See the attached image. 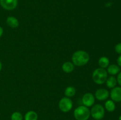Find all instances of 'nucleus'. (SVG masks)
<instances>
[{"mask_svg":"<svg viewBox=\"0 0 121 120\" xmlns=\"http://www.w3.org/2000/svg\"><path fill=\"white\" fill-rule=\"evenodd\" d=\"M25 120H37L38 115L35 111H30L25 115Z\"/></svg>","mask_w":121,"mask_h":120,"instance_id":"2eb2a0df","label":"nucleus"},{"mask_svg":"<svg viewBox=\"0 0 121 120\" xmlns=\"http://www.w3.org/2000/svg\"><path fill=\"white\" fill-rule=\"evenodd\" d=\"M117 82L121 86V72L118 73V76H117Z\"/></svg>","mask_w":121,"mask_h":120,"instance_id":"aec40b11","label":"nucleus"},{"mask_svg":"<svg viewBox=\"0 0 121 120\" xmlns=\"http://www.w3.org/2000/svg\"><path fill=\"white\" fill-rule=\"evenodd\" d=\"M91 115V111L88 107L80 105L77 107L74 111V116L77 120H87Z\"/></svg>","mask_w":121,"mask_h":120,"instance_id":"7ed1b4c3","label":"nucleus"},{"mask_svg":"<svg viewBox=\"0 0 121 120\" xmlns=\"http://www.w3.org/2000/svg\"><path fill=\"white\" fill-rule=\"evenodd\" d=\"M120 67L115 64H112L108 66V72L112 75H115L120 72Z\"/></svg>","mask_w":121,"mask_h":120,"instance_id":"9b49d317","label":"nucleus"},{"mask_svg":"<svg viewBox=\"0 0 121 120\" xmlns=\"http://www.w3.org/2000/svg\"><path fill=\"white\" fill-rule=\"evenodd\" d=\"M95 98L94 95L91 93H86L83 96L82 103L83 105L87 107H92L95 103Z\"/></svg>","mask_w":121,"mask_h":120,"instance_id":"0eeeda50","label":"nucleus"},{"mask_svg":"<svg viewBox=\"0 0 121 120\" xmlns=\"http://www.w3.org/2000/svg\"><path fill=\"white\" fill-rule=\"evenodd\" d=\"M74 64L70 62H65L62 65L63 71L66 73L72 72L74 70Z\"/></svg>","mask_w":121,"mask_h":120,"instance_id":"f8f14e48","label":"nucleus"},{"mask_svg":"<svg viewBox=\"0 0 121 120\" xmlns=\"http://www.w3.org/2000/svg\"><path fill=\"white\" fill-rule=\"evenodd\" d=\"M109 96V92L105 88H100L95 92V98L99 101H104Z\"/></svg>","mask_w":121,"mask_h":120,"instance_id":"1a4fd4ad","label":"nucleus"},{"mask_svg":"<svg viewBox=\"0 0 121 120\" xmlns=\"http://www.w3.org/2000/svg\"><path fill=\"white\" fill-rule=\"evenodd\" d=\"M98 64L102 68L105 69V68H107L109 65V60L108 58L106 57V56H102L99 58V61H98Z\"/></svg>","mask_w":121,"mask_h":120,"instance_id":"ddd939ff","label":"nucleus"},{"mask_svg":"<svg viewBox=\"0 0 121 120\" xmlns=\"http://www.w3.org/2000/svg\"><path fill=\"white\" fill-rule=\"evenodd\" d=\"M23 116L20 112H15L11 116V120H22Z\"/></svg>","mask_w":121,"mask_h":120,"instance_id":"a211bd4d","label":"nucleus"},{"mask_svg":"<svg viewBox=\"0 0 121 120\" xmlns=\"http://www.w3.org/2000/svg\"><path fill=\"white\" fill-rule=\"evenodd\" d=\"M59 107L63 112H68L73 107V102L69 97H63L59 101Z\"/></svg>","mask_w":121,"mask_h":120,"instance_id":"39448f33","label":"nucleus"},{"mask_svg":"<svg viewBox=\"0 0 121 120\" xmlns=\"http://www.w3.org/2000/svg\"><path fill=\"white\" fill-rule=\"evenodd\" d=\"M119 120H121V115L120 116H119Z\"/></svg>","mask_w":121,"mask_h":120,"instance_id":"b1692460","label":"nucleus"},{"mask_svg":"<svg viewBox=\"0 0 121 120\" xmlns=\"http://www.w3.org/2000/svg\"><path fill=\"white\" fill-rule=\"evenodd\" d=\"M91 115L95 120H102L105 115V109L101 105H95L91 110Z\"/></svg>","mask_w":121,"mask_h":120,"instance_id":"20e7f679","label":"nucleus"},{"mask_svg":"<svg viewBox=\"0 0 121 120\" xmlns=\"http://www.w3.org/2000/svg\"><path fill=\"white\" fill-rule=\"evenodd\" d=\"M18 0H0L1 7L7 10H13L16 8Z\"/></svg>","mask_w":121,"mask_h":120,"instance_id":"423d86ee","label":"nucleus"},{"mask_svg":"<svg viewBox=\"0 0 121 120\" xmlns=\"http://www.w3.org/2000/svg\"><path fill=\"white\" fill-rule=\"evenodd\" d=\"M1 69H2V64H1V62H0V71H1Z\"/></svg>","mask_w":121,"mask_h":120,"instance_id":"5701e85b","label":"nucleus"},{"mask_svg":"<svg viewBox=\"0 0 121 120\" xmlns=\"http://www.w3.org/2000/svg\"><path fill=\"white\" fill-rule=\"evenodd\" d=\"M3 29H2V28L1 27H0V37H1V36L2 35V34H3Z\"/></svg>","mask_w":121,"mask_h":120,"instance_id":"4be33fe9","label":"nucleus"},{"mask_svg":"<svg viewBox=\"0 0 121 120\" xmlns=\"http://www.w3.org/2000/svg\"><path fill=\"white\" fill-rule=\"evenodd\" d=\"M105 107L106 110L109 112H113L115 109V104L112 100H108L105 102Z\"/></svg>","mask_w":121,"mask_h":120,"instance_id":"dca6fc26","label":"nucleus"},{"mask_svg":"<svg viewBox=\"0 0 121 120\" xmlns=\"http://www.w3.org/2000/svg\"><path fill=\"white\" fill-rule=\"evenodd\" d=\"M76 94V89L74 87L70 86L67 87L65 89V94L67 97H72L74 96Z\"/></svg>","mask_w":121,"mask_h":120,"instance_id":"f3484780","label":"nucleus"},{"mask_svg":"<svg viewBox=\"0 0 121 120\" xmlns=\"http://www.w3.org/2000/svg\"><path fill=\"white\" fill-rule=\"evenodd\" d=\"M115 50L117 53L119 54H121V42L116 45L115 47Z\"/></svg>","mask_w":121,"mask_h":120,"instance_id":"6ab92c4d","label":"nucleus"},{"mask_svg":"<svg viewBox=\"0 0 121 120\" xmlns=\"http://www.w3.org/2000/svg\"><path fill=\"white\" fill-rule=\"evenodd\" d=\"M117 63H118V66L121 67V55L118 58V60H117Z\"/></svg>","mask_w":121,"mask_h":120,"instance_id":"412c9836","label":"nucleus"},{"mask_svg":"<svg viewBox=\"0 0 121 120\" xmlns=\"http://www.w3.org/2000/svg\"><path fill=\"white\" fill-rule=\"evenodd\" d=\"M7 24L12 28H16L19 26V22L14 16H8L7 19Z\"/></svg>","mask_w":121,"mask_h":120,"instance_id":"9d476101","label":"nucleus"},{"mask_svg":"<svg viewBox=\"0 0 121 120\" xmlns=\"http://www.w3.org/2000/svg\"><path fill=\"white\" fill-rule=\"evenodd\" d=\"M107 78L108 72L104 68H97L92 74L93 81L97 84H103L106 82Z\"/></svg>","mask_w":121,"mask_h":120,"instance_id":"f03ea898","label":"nucleus"},{"mask_svg":"<svg viewBox=\"0 0 121 120\" xmlns=\"http://www.w3.org/2000/svg\"><path fill=\"white\" fill-rule=\"evenodd\" d=\"M89 55L85 51L79 50L76 51L72 55V60L73 64L76 66H83L89 62Z\"/></svg>","mask_w":121,"mask_h":120,"instance_id":"f257e3e1","label":"nucleus"},{"mask_svg":"<svg viewBox=\"0 0 121 120\" xmlns=\"http://www.w3.org/2000/svg\"><path fill=\"white\" fill-rule=\"evenodd\" d=\"M106 86L109 88H113L115 87L117 84V80L115 76H111L107 78L106 81Z\"/></svg>","mask_w":121,"mask_h":120,"instance_id":"4468645a","label":"nucleus"},{"mask_svg":"<svg viewBox=\"0 0 121 120\" xmlns=\"http://www.w3.org/2000/svg\"><path fill=\"white\" fill-rule=\"evenodd\" d=\"M111 97L114 102H121V87H115L111 92Z\"/></svg>","mask_w":121,"mask_h":120,"instance_id":"6e6552de","label":"nucleus"}]
</instances>
